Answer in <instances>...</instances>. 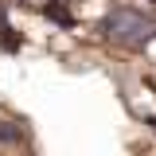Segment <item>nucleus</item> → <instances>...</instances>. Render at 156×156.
Listing matches in <instances>:
<instances>
[{"mask_svg":"<svg viewBox=\"0 0 156 156\" xmlns=\"http://www.w3.org/2000/svg\"><path fill=\"white\" fill-rule=\"evenodd\" d=\"M105 31L113 39H129V43H144L148 35H156V23L144 20L140 12H113L105 20Z\"/></svg>","mask_w":156,"mask_h":156,"instance_id":"f257e3e1","label":"nucleus"},{"mask_svg":"<svg viewBox=\"0 0 156 156\" xmlns=\"http://www.w3.org/2000/svg\"><path fill=\"white\" fill-rule=\"evenodd\" d=\"M23 140V133H20L12 121H0V144H20Z\"/></svg>","mask_w":156,"mask_h":156,"instance_id":"f03ea898","label":"nucleus"}]
</instances>
